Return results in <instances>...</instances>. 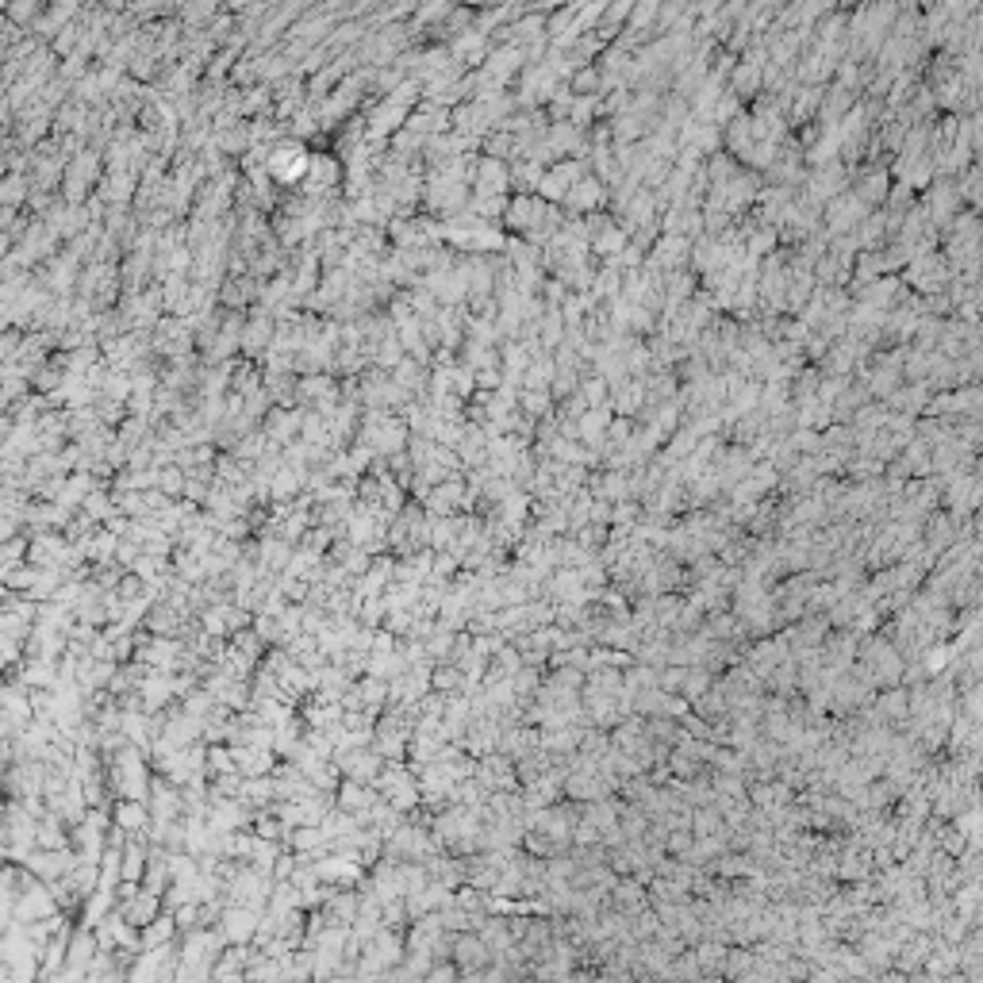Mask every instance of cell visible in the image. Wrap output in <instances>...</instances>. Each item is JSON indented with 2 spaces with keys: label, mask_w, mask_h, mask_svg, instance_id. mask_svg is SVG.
Returning <instances> with one entry per match:
<instances>
[{
  "label": "cell",
  "mask_w": 983,
  "mask_h": 983,
  "mask_svg": "<svg viewBox=\"0 0 983 983\" xmlns=\"http://www.w3.org/2000/svg\"><path fill=\"white\" fill-rule=\"evenodd\" d=\"M523 408H527V415H546V408H550V392H546V388H530L527 396H523Z\"/></svg>",
  "instance_id": "obj_22"
},
{
  "label": "cell",
  "mask_w": 983,
  "mask_h": 983,
  "mask_svg": "<svg viewBox=\"0 0 983 983\" xmlns=\"http://www.w3.org/2000/svg\"><path fill=\"white\" fill-rule=\"evenodd\" d=\"M265 169H269V177L281 181V184H300V181L308 177V169H311V154L296 143V138H285L281 146L269 150Z\"/></svg>",
  "instance_id": "obj_1"
},
{
  "label": "cell",
  "mask_w": 983,
  "mask_h": 983,
  "mask_svg": "<svg viewBox=\"0 0 983 983\" xmlns=\"http://www.w3.org/2000/svg\"><path fill=\"white\" fill-rule=\"evenodd\" d=\"M4 200H8V207H16L23 200V177H8L4 181Z\"/></svg>",
  "instance_id": "obj_23"
},
{
  "label": "cell",
  "mask_w": 983,
  "mask_h": 983,
  "mask_svg": "<svg viewBox=\"0 0 983 983\" xmlns=\"http://www.w3.org/2000/svg\"><path fill=\"white\" fill-rule=\"evenodd\" d=\"M143 949H154V945H169V941H177V933H181V926H177V918H173V910H161V915L154 918V922H146L143 930Z\"/></svg>",
  "instance_id": "obj_11"
},
{
  "label": "cell",
  "mask_w": 983,
  "mask_h": 983,
  "mask_svg": "<svg viewBox=\"0 0 983 983\" xmlns=\"http://www.w3.org/2000/svg\"><path fill=\"white\" fill-rule=\"evenodd\" d=\"M173 918H177V926H181V933H189V930H200V903H184V907H177L173 910Z\"/></svg>",
  "instance_id": "obj_19"
},
{
  "label": "cell",
  "mask_w": 983,
  "mask_h": 983,
  "mask_svg": "<svg viewBox=\"0 0 983 983\" xmlns=\"http://www.w3.org/2000/svg\"><path fill=\"white\" fill-rule=\"evenodd\" d=\"M884 181H887V177H884L880 169L869 173V177H864V189H857V196H861V200H872V204L884 200Z\"/></svg>",
  "instance_id": "obj_20"
},
{
  "label": "cell",
  "mask_w": 983,
  "mask_h": 983,
  "mask_svg": "<svg viewBox=\"0 0 983 983\" xmlns=\"http://www.w3.org/2000/svg\"><path fill=\"white\" fill-rule=\"evenodd\" d=\"M120 910H123V918H127V922H135V926L143 930L146 922H154V918L161 915V910H166V899H161V892H150V887H138V892H135L131 899H123Z\"/></svg>",
  "instance_id": "obj_5"
},
{
  "label": "cell",
  "mask_w": 983,
  "mask_h": 983,
  "mask_svg": "<svg viewBox=\"0 0 983 983\" xmlns=\"http://www.w3.org/2000/svg\"><path fill=\"white\" fill-rule=\"evenodd\" d=\"M261 926V910L258 907H242V903H227L223 918H219V930L227 933L230 945H254Z\"/></svg>",
  "instance_id": "obj_2"
},
{
  "label": "cell",
  "mask_w": 983,
  "mask_h": 983,
  "mask_svg": "<svg viewBox=\"0 0 983 983\" xmlns=\"http://www.w3.org/2000/svg\"><path fill=\"white\" fill-rule=\"evenodd\" d=\"M112 818H115V826L131 830V834H143V830L154 823V815H150V803H143V800H123V795L112 803Z\"/></svg>",
  "instance_id": "obj_6"
},
{
  "label": "cell",
  "mask_w": 983,
  "mask_h": 983,
  "mask_svg": "<svg viewBox=\"0 0 983 983\" xmlns=\"http://www.w3.org/2000/svg\"><path fill=\"white\" fill-rule=\"evenodd\" d=\"M472 184H477V196H503V189L511 184V169H507L503 158L484 154L472 166Z\"/></svg>",
  "instance_id": "obj_4"
},
{
  "label": "cell",
  "mask_w": 983,
  "mask_h": 983,
  "mask_svg": "<svg viewBox=\"0 0 983 983\" xmlns=\"http://www.w3.org/2000/svg\"><path fill=\"white\" fill-rule=\"evenodd\" d=\"M300 423H304V411H285V408H277V411H269V415H265V434H269L273 442L288 446V442H293V438H296Z\"/></svg>",
  "instance_id": "obj_10"
},
{
  "label": "cell",
  "mask_w": 983,
  "mask_h": 983,
  "mask_svg": "<svg viewBox=\"0 0 983 983\" xmlns=\"http://www.w3.org/2000/svg\"><path fill=\"white\" fill-rule=\"evenodd\" d=\"M131 184H135V177H131L127 169H112L108 177H104V184H100V200L123 204L127 196H131Z\"/></svg>",
  "instance_id": "obj_14"
},
{
  "label": "cell",
  "mask_w": 983,
  "mask_h": 983,
  "mask_svg": "<svg viewBox=\"0 0 983 983\" xmlns=\"http://www.w3.org/2000/svg\"><path fill=\"white\" fill-rule=\"evenodd\" d=\"M219 772H238L235 768V753H230L227 742H212V745H207V776H219Z\"/></svg>",
  "instance_id": "obj_17"
},
{
  "label": "cell",
  "mask_w": 983,
  "mask_h": 983,
  "mask_svg": "<svg viewBox=\"0 0 983 983\" xmlns=\"http://www.w3.org/2000/svg\"><path fill=\"white\" fill-rule=\"evenodd\" d=\"M576 181H581V166H573V161H569V166H553V169H546L538 192L546 196V200H565Z\"/></svg>",
  "instance_id": "obj_8"
},
{
  "label": "cell",
  "mask_w": 983,
  "mask_h": 983,
  "mask_svg": "<svg viewBox=\"0 0 983 983\" xmlns=\"http://www.w3.org/2000/svg\"><path fill=\"white\" fill-rule=\"evenodd\" d=\"M115 907H120V895H115L112 887H97V892H92L85 903H81V926H92V930H97Z\"/></svg>",
  "instance_id": "obj_9"
},
{
  "label": "cell",
  "mask_w": 983,
  "mask_h": 983,
  "mask_svg": "<svg viewBox=\"0 0 983 983\" xmlns=\"http://www.w3.org/2000/svg\"><path fill=\"white\" fill-rule=\"evenodd\" d=\"M184 480H189V472H184L181 465L158 469V488L166 492V495H173V500H181V495H184Z\"/></svg>",
  "instance_id": "obj_18"
},
{
  "label": "cell",
  "mask_w": 983,
  "mask_h": 983,
  "mask_svg": "<svg viewBox=\"0 0 983 983\" xmlns=\"http://www.w3.org/2000/svg\"><path fill=\"white\" fill-rule=\"evenodd\" d=\"M857 219H864L861 196H838V200L830 204V230H849Z\"/></svg>",
  "instance_id": "obj_12"
},
{
  "label": "cell",
  "mask_w": 983,
  "mask_h": 983,
  "mask_svg": "<svg viewBox=\"0 0 983 983\" xmlns=\"http://www.w3.org/2000/svg\"><path fill=\"white\" fill-rule=\"evenodd\" d=\"M293 876H296V849H285L273 864V880L281 884V880H293Z\"/></svg>",
  "instance_id": "obj_21"
},
{
  "label": "cell",
  "mask_w": 983,
  "mask_h": 983,
  "mask_svg": "<svg viewBox=\"0 0 983 983\" xmlns=\"http://www.w3.org/2000/svg\"><path fill=\"white\" fill-rule=\"evenodd\" d=\"M431 684H434V691H449V696H454V691H461V684H465V673H461L457 661H438L431 673Z\"/></svg>",
  "instance_id": "obj_15"
},
{
  "label": "cell",
  "mask_w": 983,
  "mask_h": 983,
  "mask_svg": "<svg viewBox=\"0 0 983 983\" xmlns=\"http://www.w3.org/2000/svg\"><path fill=\"white\" fill-rule=\"evenodd\" d=\"M261 542V550H258V565L265 573H273V576H281L285 569H288V561H293V553H296V546L288 538H281V534H273V538H258Z\"/></svg>",
  "instance_id": "obj_7"
},
{
  "label": "cell",
  "mask_w": 983,
  "mask_h": 983,
  "mask_svg": "<svg viewBox=\"0 0 983 983\" xmlns=\"http://www.w3.org/2000/svg\"><path fill=\"white\" fill-rule=\"evenodd\" d=\"M454 961L461 968V976H480L495 956L477 930H465V933H454Z\"/></svg>",
  "instance_id": "obj_3"
},
{
  "label": "cell",
  "mask_w": 983,
  "mask_h": 983,
  "mask_svg": "<svg viewBox=\"0 0 983 983\" xmlns=\"http://www.w3.org/2000/svg\"><path fill=\"white\" fill-rule=\"evenodd\" d=\"M230 645H235L238 653H246V657H254V661H261L265 657V638L254 627H246V630H235L230 634Z\"/></svg>",
  "instance_id": "obj_16"
},
{
  "label": "cell",
  "mask_w": 983,
  "mask_h": 983,
  "mask_svg": "<svg viewBox=\"0 0 983 983\" xmlns=\"http://www.w3.org/2000/svg\"><path fill=\"white\" fill-rule=\"evenodd\" d=\"M599 200H604V189H599L596 177H581L569 189V196H565V204H569V207H584V212H588V207H596Z\"/></svg>",
  "instance_id": "obj_13"
}]
</instances>
